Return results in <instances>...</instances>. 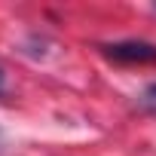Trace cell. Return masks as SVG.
Returning <instances> with one entry per match:
<instances>
[{"label":"cell","mask_w":156,"mask_h":156,"mask_svg":"<svg viewBox=\"0 0 156 156\" xmlns=\"http://www.w3.org/2000/svg\"><path fill=\"white\" fill-rule=\"evenodd\" d=\"M101 52L116 64H156V43H144V40L104 43Z\"/></svg>","instance_id":"cell-1"},{"label":"cell","mask_w":156,"mask_h":156,"mask_svg":"<svg viewBox=\"0 0 156 156\" xmlns=\"http://www.w3.org/2000/svg\"><path fill=\"white\" fill-rule=\"evenodd\" d=\"M138 104H141L144 110H150V113H156V83L144 89V95H141V101H138Z\"/></svg>","instance_id":"cell-2"},{"label":"cell","mask_w":156,"mask_h":156,"mask_svg":"<svg viewBox=\"0 0 156 156\" xmlns=\"http://www.w3.org/2000/svg\"><path fill=\"white\" fill-rule=\"evenodd\" d=\"M0 92H3V70H0Z\"/></svg>","instance_id":"cell-3"}]
</instances>
